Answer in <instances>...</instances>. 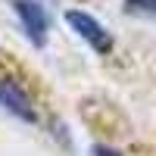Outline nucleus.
<instances>
[{
	"label": "nucleus",
	"mask_w": 156,
	"mask_h": 156,
	"mask_svg": "<svg viewBox=\"0 0 156 156\" xmlns=\"http://www.w3.org/2000/svg\"><path fill=\"white\" fill-rule=\"evenodd\" d=\"M12 12L19 16L25 37L34 44V47H44L47 44V28H50V19H47V9L37 3V0H9Z\"/></svg>",
	"instance_id": "obj_1"
},
{
	"label": "nucleus",
	"mask_w": 156,
	"mask_h": 156,
	"mask_svg": "<svg viewBox=\"0 0 156 156\" xmlns=\"http://www.w3.org/2000/svg\"><path fill=\"white\" fill-rule=\"evenodd\" d=\"M0 106H3L6 112H12V115H19V119L28 122V125H37V122H41L31 94H28L22 84L9 81V78H0Z\"/></svg>",
	"instance_id": "obj_2"
},
{
	"label": "nucleus",
	"mask_w": 156,
	"mask_h": 156,
	"mask_svg": "<svg viewBox=\"0 0 156 156\" xmlns=\"http://www.w3.org/2000/svg\"><path fill=\"white\" fill-rule=\"evenodd\" d=\"M66 22L75 28V34L87 41L97 53H112V34L103 28V25L90 16V12H81V9H69L66 12Z\"/></svg>",
	"instance_id": "obj_3"
},
{
	"label": "nucleus",
	"mask_w": 156,
	"mask_h": 156,
	"mask_svg": "<svg viewBox=\"0 0 156 156\" xmlns=\"http://www.w3.org/2000/svg\"><path fill=\"white\" fill-rule=\"evenodd\" d=\"M81 115L100 134H122V128H125V119L119 115V109L112 103H103V100H84L81 103Z\"/></svg>",
	"instance_id": "obj_4"
},
{
	"label": "nucleus",
	"mask_w": 156,
	"mask_h": 156,
	"mask_svg": "<svg viewBox=\"0 0 156 156\" xmlns=\"http://www.w3.org/2000/svg\"><path fill=\"white\" fill-rule=\"evenodd\" d=\"M125 12H131V16H156V0H125Z\"/></svg>",
	"instance_id": "obj_5"
},
{
	"label": "nucleus",
	"mask_w": 156,
	"mask_h": 156,
	"mask_svg": "<svg viewBox=\"0 0 156 156\" xmlns=\"http://www.w3.org/2000/svg\"><path fill=\"white\" fill-rule=\"evenodd\" d=\"M94 156H122V153H119V150H112V147L97 144V147H94Z\"/></svg>",
	"instance_id": "obj_6"
}]
</instances>
